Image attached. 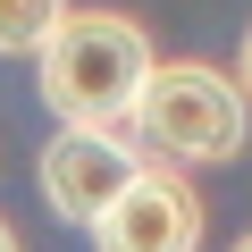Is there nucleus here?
Returning a JSON list of instances; mask_svg holds the SVG:
<instances>
[{"mask_svg": "<svg viewBox=\"0 0 252 252\" xmlns=\"http://www.w3.org/2000/svg\"><path fill=\"white\" fill-rule=\"evenodd\" d=\"M126 135H135L143 152H160L168 168H219V160H244V143H252V101H244L235 67L152 59Z\"/></svg>", "mask_w": 252, "mask_h": 252, "instance_id": "2", "label": "nucleus"}, {"mask_svg": "<svg viewBox=\"0 0 252 252\" xmlns=\"http://www.w3.org/2000/svg\"><path fill=\"white\" fill-rule=\"evenodd\" d=\"M0 252H26V244H17V227H9V219H0Z\"/></svg>", "mask_w": 252, "mask_h": 252, "instance_id": "7", "label": "nucleus"}, {"mask_svg": "<svg viewBox=\"0 0 252 252\" xmlns=\"http://www.w3.org/2000/svg\"><path fill=\"white\" fill-rule=\"evenodd\" d=\"M152 59L160 51H152L143 17H126V9H67L51 26V42L34 51V76H42V101H51L59 126H126Z\"/></svg>", "mask_w": 252, "mask_h": 252, "instance_id": "1", "label": "nucleus"}, {"mask_svg": "<svg viewBox=\"0 0 252 252\" xmlns=\"http://www.w3.org/2000/svg\"><path fill=\"white\" fill-rule=\"evenodd\" d=\"M76 0H0V59H34Z\"/></svg>", "mask_w": 252, "mask_h": 252, "instance_id": "5", "label": "nucleus"}, {"mask_svg": "<svg viewBox=\"0 0 252 252\" xmlns=\"http://www.w3.org/2000/svg\"><path fill=\"white\" fill-rule=\"evenodd\" d=\"M235 252H252V235H244V244H235Z\"/></svg>", "mask_w": 252, "mask_h": 252, "instance_id": "8", "label": "nucleus"}, {"mask_svg": "<svg viewBox=\"0 0 252 252\" xmlns=\"http://www.w3.org/2000/svg\"><path fill=\"white\" fill-rule=\"evenodd\" d=\"M84 235H93V252H202V193H193L185 168L143 160L135 185H126Z\"/></svg>", "mask_w": 252, "mask_h": 252, "instance_id": "4", "label": "nucleus"}, {"mask_svg": "<svg viewBox=\"0 0 252 252\" xmlns=\"http://www.w3.org/2000/svg\"><path fill=\"white\" fill-rule=\"evenodd\" d=\"M235 84H244V101H252V26H244V51H235Z\"/></svg>", "mask_w": 252, "mask_h": 252, "instance_id": "6", "label": "nucleus"}, {"mask_svg": "<svg viewBox=\"0 0 252 252\" xmlns=\"http://www.w3.org/2000/svg\"><path fill=\"white\" fill-rule=\"evenodd\" d=\"M152 152L126 135V126H59V135L42 143V202L67 219V227H93L126 185H135V168H143Z\"/></svg>", "mask_w": 252, "mask_h": 252, "instance_id": "3", "label": "nucleus"}]
</instances>
